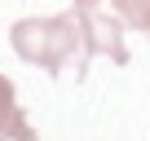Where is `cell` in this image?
Returning <instances> with one entry per match:
<instances>
[{"label":"cell","instance_id":"cell-1","mask_svg":"<svg viewBox=\"0 0 150 141\" xmlns=\"http://www.w3.org/2000/svg\"><path fill=\"white\" fill-rule=\"evenodd\" d=\"M9 44H13V53L22 62L49 70V75L75 70V80H80L84 70H88L84 27H80V13H75V9L53 13V18H22V22H13Z\"/></svg>","mask_w":150,"mask_h":141},{"label":"cell","instance_id":"cell-2","mask_svg":"<svg viewBox=\"0 0 150 141\" xmlns=\"http://www.w3.org/2000/svg\"><path fill=\"white\" fill-rule=\"evenodd\" d=\"M75 13H80V27H84V49H88V57L93 53H106L110 62H128V44H124V27H119V18H110L106 13V0H75L71 5Z\"/></svg>","mask_w":150,"mask_h":141},{"label":"cell","instance_id":"cell-3","mask_svg":"<svg viewBox=\"0 0 150 141\" xmlns=\"http://www.w3.org/2000/svg\"><path fill=\"white\" fill-rule=\"evenodd\" d=\"M115 13L132 27V31H146L150 35V0H110Z\"/></svg>","mask_w":150,"mask_h":141},{"label":"cell","instance_id":"cell-4","mask_svg":"<svg viewBox=\"0 0 150 141\" xmlns=\"http://www.w3.org/2000/svg\"><path fill=\"white\" fill-rule=\"evenodd\" d=\"M22 119V110H18V93H13V84L0 75V132H9L13 123Z\"/></svg>","mask_w":150,"mask_h":141},{"label":"cell","instance_id":"cell-5","mask_svg":"<svg viewBox=\"0 0 150 141\" xmlns=\"http://www.w3.org/2000/svg\"><path fill=\"white\" fill-rule=\"evenodd\" d=\"M0 141H40V132H35V128H31L27 119H18V123H13L9 132H0Z\"/></svg>","mask_w":150,"mask_h":141}]
</instances>
